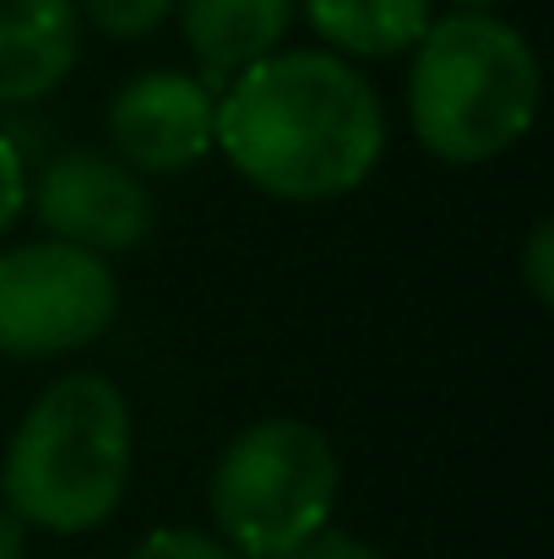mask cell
Instances as JSON below:
<instances>
[{
    "mask_svg": "<svg viewBox=\"0 0 554 559\" xmlns=\"http://www.w3.org/2000/svg\"><path fill=\"white\" fill-rule=\"evenodd\" d=\"M109 147L137 175L196 169L217 147V93L196 71H137L109 98Z\"/></svg>",
    "mask_w": 554,
    "mask_h": 559,
    "instance_id": "52a82bcc",
    "label": "cell"
},
{
    "mask_svg": "<svg viewBox=\"0 0 554 559\" xmlns=\"http://www.w3.org/2000/svg\"><path fill=\"white\" fill-rule=\"evenodd\" d=\"M175 11H180L185 49L201 66L196 76L212 93H223L234 71L283 49L299 0H175Z\"/></svg>",
    "mask_w": 554,
    "mask_h": 559,
    "instance_id": "9c48e42d",
    "label": "cell"
},
{
    "mask_svg": "<svg viewBox=\"0 0 554 559\" xmlns=\"http://www.w3.org/2000/svg\"><path fill=\"white\" fill-rule=\"evenodd\" d=\"M33 212L49 239L82 245L93 255H126L153 234V190L131 164L98 147H76L44 164L33 186Z\"/></svg>",
    "mask_w": 554,
    "mask_h": 559,
    "instance_id": "8992f818",
    "label": "cell"
},
{
    "mask_svg": "<svg viewBox=\"0 0 554 559\" xmlns=\"http://www.w3.org/2000/svg\"><path fill=\"white\" fill-rule=\"evenodd\" d=\"M22 555H27V527L0 506V559H22Z\"/></svg>",
    "mask_w": 554,
    "mask_h": 559,
    "instance_id": "2e32d148",
    "label": "cell"
},
{
    "mask_svg": "<svg viewBox=\"0 0 554 559\" xmlns=\"http://www.w3.org/2000/svg\"><path fill=\"white\" fill-rule=\"evenodd\" d=\"M131 559H239L223 538H207L201 527H158V533H148Z\"/></svg>",
    "mask_w": 554,
    "mask_h": 559,
    "instance_id": "7c38bea8",
    "label": "cell"
},
{
    "mask_svg": "<svg viewBox=\"0 0 554 559\" xmlns=\"http://www.w3.org/2000/svg\"><path fill=\"white\" fill-rule=\"evenodd\" d=\"M82 55V16L71 0H0V104L49 98Z\"/></svg>",
    "mask_w": 554,
    "mask_h": 559,
    "instance_id": "ba28073f",
    "label": "cell"
},
{
    "mask_svg": "<svg viewBox=\"0 0 554 559\" xmlns=\"http://www.w3.org/2000/svg\"><path fill=\"white\" fill-rule=\"evenodd\" d=\"M261 559H380V549H369L365 538H354V533H338L332 522L321 527V533H310L305 544H294V549H278V555H261Z\"/></svg>",
    "mask_w": 554,
    "mask_h": 559,
    "instance_id": "5bb4252c",
    "label": "cell"
},
{
    "mask_svg": "<svg viewBox=\"0 0 554 559\" xmlns=\"http://www.w3.org/2000/svg\"><path fill=\"white\" fill-rule=\"evenodd\" d=\"M495 0H451V11H490Z\"/></svg>",
    "mask_w": 554,
    "mask_h": 559,
    "instance_id": "e0dca14e",
    "label": "cell"
},
{
    "mask_svg": "<svg viewBox=\"0 0 554 559\" xmlns=\"http://www.w3.org/2000/svg\"><path fill=\"white\" fill-rule=\"evenodd\" d=\"M544 98V71L522 27L495 11H451L424 27L408 71V120L429 158L468 169L511 153Z\"/></svg>",
    "mask_w": 554,
    "mask_h": 559,
    "instance_id": "3957f363",
    "label": "cell"
},
{
    "mask_svg": "<svg viewBox=\"0 0 554 559\" xmlns=\"http://www.w3.org/2000/svg\"><path fill=\"white\" fill-rule=\"evenodd\" d=\"M120 310V283L109 255L66 239L0 250V354L5 359H60L109 332Z\"/></svg>",
    "mask_w": 554,
    "mask_h": 559,
    "instance_id": "5b68a950",
    "label": "cell"
},
{
    "mask_svg": "<svg viewBox=\"0 0 554 559\" xmlns=\"http://www.w3.org/2000/svg\"><path fill=\"white\" fill-rule=\"evenodd\" d=\"M343 467L338 445L305 418H261L239 429L207 478V511L217 538L239 559L305 544L338 511Z\"/></svg>",
    "mask_w": 554,
    "mask_h": 559,
    "instance_id": "277c9868",
    "label": "cell"
},
{
    "mask_svg": "<svg viewBox=\"0 0 554 559\" xmlns=\"http://www.w3.org/2000/svg\"><path fill=\"white\" fill-rule=\"evenodd\" d=\"M217 153L278 201H332L375 175L386 109L354 60L332 49H272L223 82Z\"/></svg>",
    "mask_w": 554,
    "mask_h": 559,
    "instance_id": "6da1fadb",
    "label": "cell"
},
{
    "mask_svg": "<svg viewBox=\"0 0 554 559\" xmlns=\"http://www.w3.org/2000/svg\"><path fill=\"white\" fill-rule=\"evenodd\" d=\"M522 283H528V294H533V305L539 310H550L554 305V223H533V234H528V245H522Z\"/></svg>",
    "mask_w": 554,
    "mask_h": 559,
    "instance_id": "4fadbf2b",
    "label": "cell"
},
{
    "mask_svg": "<svg viewBox=\"0 0 554 559\" xmlns=\"http://www.w3.org/2000/svg\"><path fill=\"white\" fill-rule=\"evenodd\" d=\"M131 489V402L109 374L76 370L49 380L22 413L0 495L22 527L38 533H93Z\"/></svg>",
    "mask_w": 554,
    "mask_h": 559,
    "instance_id": "7a4b0ae2",
    "label": "cell"
},
{
    "mask_svg": "<svg viewBox=\"0 0 554 559\" xmlns=\"http://www.w3.org/2000/svg\"><path fill=\"white\" fill-rule=\"evenodd\" d=\"M71 5L82 22H93L109 38H148L175 11V0H71Z\"/></svg>",
    "mask_w": 554,
    "mask_h": 559,
    "instance_id": "8fae6325",
    "label": "cell"
},
{
    "mask_svg": "<svg viewBox=\"0 0 554 559\" xmlns=\"http://www.w3.org/2000/svg\"><path fill=\"white\" fill-rule=\"evenodd\" d=\"M299 11L343 60L408 55L435 22V0H299Z\"/></svg>",
    "mask_w": 554,
    "mask_h": 559,
    "instance_id": "30bf717a",
    "label": "cell"
},
{
    "mask_svg": "<svg viewBox=\"0 0 554 559\" xmlns=\"http://www.w3.org/2000/svg\"><path fill=\"white\" fill-rule=\"evenodd\" d=\"M22 206H27V158H22V147L0 131V234L22 217Z\"/></svg>",
    "mask_w": 554,
    "mask_h": 559,
    "instance_id": "9a60e30c",
    "label": "cell"
}]
</instances>
